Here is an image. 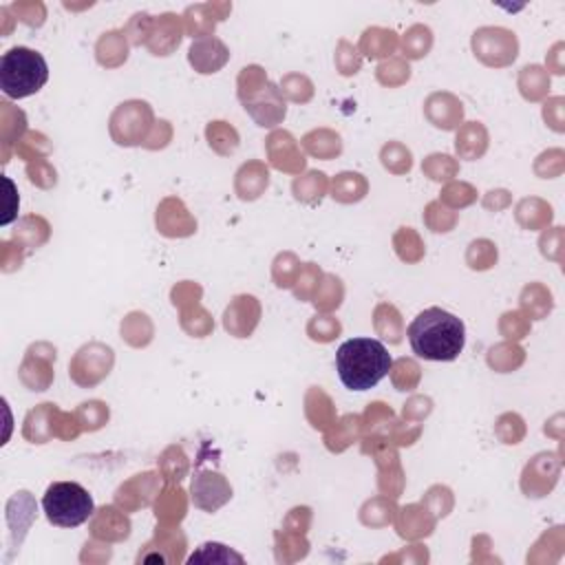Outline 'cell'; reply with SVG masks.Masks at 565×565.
Returning a JSON list of instances; mask_svg holds the SVG:
<instances>
[{
    "mask_svg": "<svg viewBox=\"0 0 565 565\" xmlns=\"http://www.w3.org/2000/svg\"><path fill=\"white\" fill-rule=\"evenodd\" d=\"M411 349L415 355L433 362L455 360L466 344L463 322L439 307H428L419 311L406 329Z\"/></svg>",
    "mask_w": 565,
    "mask_h": 565,
    "instance_id": "cell-1",
    "label": "cell"
},
{
    "mask_svg": "<svg viewBox=\"0 0 565 565\" xmlns=\"http://www.w3.org/2000/svg\"><path fill=\"white\" fill-rule=\"evenodd\" d=\"M391 353L375 338H351L335 351V371L351 391H369L391 371Z\"/></svg>",
    "mask_w": 565,
    "mask_h": 565,
    "instance_id": "cell-2",
    "label": "cell"
},
{
    "mask_svg": "<svg viewBox=\"0 0 565 565\" xmlns=\"http://www.w3.org/2000/svg\"><path fill=\"white\" fill-rule=\"evenodd\" d=\"M46 79V60L29 46H13L0 60V88L11 99H22L38 93Z\"/></svg>",
    "mask_w": 565,
    "mask_h": 565,
    "instance_id": "cell-3",
    "label": "cell"
},
{
    "mask_svg": "<svg viewBox=\"0 0 565 565\" xmlns=\"http://www.w3.org/2000/svg\"><path fill=\"white\" fill-rule=\"evenodd\" d=\"M42 508L46 519L57 527H77L95 512L90 492L77 481L51 483L42 497Z\"/></svg>",
    "mask_w": 565,
    "mask_h": 565,
    "instance_id": "cell-4",
    "label": "cell"
},
{
    "mask_svg": "<svg viewBox=\"0 0 565 565\" xmlns=\"http://www.w3.org/2000/svg\"><path fill=\"white\" fill-rule=\"evenodd\" d=\"M4 185H7V190H9V194H7V207H4V216H2V225H7V223H11L13 218H15V212H18V190H15V185H13V181L9 179V177H4Z\"/></svg>",
    "mask_w": 565,
    "mask_h": 565,
    "instance_id": "cell-5",
    "label": "cell"
}]
</instances>
